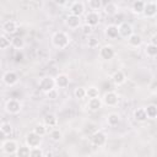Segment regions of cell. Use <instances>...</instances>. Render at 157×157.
I'll return each mask as SVG.
<instances>
[{
  "label": "cell",
  "instance_id": "1",
  "mask_svg": "<svg viewBox=\"0 0 157 157\" xmlns=\"http://www.w3.org/2000/svg\"><path fill=\"white\" fill-rule=\"evenodd\" d=\"M52 42H53V45L55 48H59V49H64L69 45L70 43V37L63 32V31H59V32H55L52 37Z\"/></svg>",
  "mask_w": 157,
  "mask_h": 157
},
{
  "label": "cell",
  "instance_id": "2",
  "mask_svg": "<svg viewBox=\"0 0 157 157\" xmlns=\"http://www.w3.org/2000/svg\"><path fill=\"white\" fill-rule=\"evenodd\" d=\"M91 142H92V145L96 146V147H102V146H104L105 142H107V135H105L103 131H101V130H96V131L91 135Z\"/></svg>",
  "mask_w": 157,
  "mask_h": 157
},
{
  "label": "cell",
  "instance_id": "3",
  "mask_svg": "<svg viewBox=\"0 0 157 157\" xmlns=\"http://www.w3.org/2000/svg\"><path fill=\"white\" fill-rule=\"evenodd\" d=\"M38 86L40 88V91H43L44 93H47L48 91H50L52 88L55 87V81H54V77L52 76H44L39 80L38 82Z\"/></svg>",
  "mask_w": 157,
  "mask_h": 157
},
{
  "label": "cell",
  "instance_id": "4",
  "mask_svg": "<svg viewBox=\"0 0 157 157\" xmlns=\"http://www.w3.org/2000/svg\"><path fill=\"white\" fill-rule=\"evenodd\" d=\"M22 109V105H21V102L18 99H9L6 103H5V110L10 114H18Z\"/></svg>",
  "mask_w": 157,
  "mask_h": 157
},
{
  "label": "cell",
  "instance_id": "5",
  "mask_svg": "<svg viewBox=\"0 0 157 157\" xmlns=\"http://www.w3.org/2000/svg\"><path fill=\"white\" fill-rule=\"evenodd\" d=\"M118 101H119V96L114 92V91H108L104 93L103 98H102V102L103 104L108 105V107H115L118 104Z\"/></svg>",
  "mask_w": 157,
  "mask_h": 157
},
{
  "label": "cell",
  "instance_id": "6",
  "mask_svg": "<svg viewBox=\"0 0 157 157\" xmlns=\"http://www.w3.org/2000/svg\"><path fill=\"white\" fill-rule=\"evenodd\" d=\"M25 142L26 145L31 148V147H37V146H40V142H42V136H39L38 134H36L34 131H31L26 135V139H25Z\"/></svg>",
  "mask_w": 157,
  "mask_h": 157
},
{
  "label": "cell",
  "instance_id": "7",
  "mask_svg": "<svg viewBox=\"0 0 157 157\" xmlns=\"http://www.w3.org/2000/svg\"><path fill=\"white\" fill-rule=\"evenodd\" d=\"M114 55H115V50L112 45H103L99 49V56L103 60H110L114 58Z\"/></svg>",
  "mask_w": 157,
  "mask_h": 157
},
{
  "label": "cell",
  "instance_id": "8",
  "mask_svg": "<svg viewBox=\"0 0 157 157\" xmlns=\"http://www.w3.org/2000/svg\"><path fill=\"white\" fill-rule=\"evenodd\" d=\"M2 151L5 152V153H7V155H13V153H16V151H17V147H18V145H17V142L15 141V140H5L4 142H2Z\"/></svg>",
  "mask_w": 157,
  "mask_h": 157
},
{
  "label": "cell",
  "instance_id": "9",
  "mask_svg": "<svg viewBox=\"0 0 157 157\" xmlns=\"http://www.w3.org/2000/svg\"><path fill=\"white\" fill-rule=\"evenodd\" d=\"M2 81L7 85V86H13L17 83L18 81V75L15 71H6L2 75Z\"/></svg>",
  "mask_w": 157,
  "mask_h": 157
},
{
  "label": "cell",
  "instance_id": "10",
  "mask_svg": "<svg viewBox=\"0 0 157 157\" xmlns=\"http://www.w3.org/2000/svg\"><path fill=\"white\" fill-rule=\"evenodd\" d=\"M142 13L146 17H155L156 13H157V5H156V2H153V1L145 2V7H144Z\"/></svg>",
  "mask_w": 157,
  "mask_h": 157
},
{
  "label": "cell",
  "instance_id": "11",
  "mask_svg": "<svg viewBox=\"0 0 157 157\" xmlns=\"http://www.w3.org/2000/svg\"><path fill=\"white\" fill-rule=\"evenodd\" d=\"M118 32H119V37L128 38V37L132 33V27H131V25L128 23V22H121V23L118 26Z\"/></svg>",
  "mask_w": 157,
  "mask_h": 157
},
{
  "label": "cell",
  "instance_id": "12",
  "mask_svg": "<svg viewBox=\"0 0 157 157\" xmlns=\"http://www.w3.org/2000/svg\"><path fill=\"white\" fill-rule=\"evenodd\" d=\"M102 98L98 97H93V98H88V102H87V108L91 110V112H97L102 108Z\"/></svg>",
  "mask_w": 157,
  "mask_h": 157
},
{
  "label": "cell",
  "instance_id": "13",
  "mask_svg": "<svg viewBox=\"0 0 157 157\" xmlns=\"http://www.w3.org/2000/svg\"><path fill=\"white\" fill-rule=\"evenodd\" d=\"M85 12V4L82 1H74L70 6V13L71 15H76V16H81Z\"/></svg>",
  "mask_w": 157,
  "mask_h": 157
},
{
  "label": "cell",
  "instance_id": "14",
  "mask_svg": "<svg viewBox=\"0 0 157 157\" xmlns=\"http://www.w3.org/2000/svg\"><path fill=\"white\" fill-rule=\"evenodd\" d=\"M54 81H55V86L59 87V88H65L70 83V78H69V76L66 74H59L54 78Z\"/></svg>",
  "mask_w": 157,
  "mask_h": 157
},
{
  "label": "cell",
  "instance_id": "15",
  "mask_svg": "<svg viewBox=\"0 0 157 157\" xmlns=\"http://www.w3.org/2000/svg\"><path fill=\"white\" fill-rule=\"evenodd\" d=\"M66 25L69 28H72V29H76L81 26V18L80 16H76V15H69L66 17Z\"/></svg>",
  "mask_w": 157,
  "mask_h": 157
},
{
  "label": "cell",
  "instance_id": "16",
  "mask_svg": "<svg viewBox=\"0 0 157 157\" xmlns=\"http://www.w3.org/2000/svg\"><path fill=\"white\" fill-rule=\"evenodd\" d=\"M85 20H86V23L87 25L94 27V26H97L99 23V13L97 11H90L86 15V18Z\"/></svg>",
  "mask_w": 157,
  "mask_h": 157
},
{
  "label": "cell",
  "instance_id": "17",
  "mask_svg": "<svg viewBox=\"0 0 157 157\" xmlns=\"http://www.w3.org/2000/svg\"><path fill=\"white\" fill-rule=\"evenodd\" d=\"M128 43H129V45L130 47H134V48H137V47H140L141 45V43H142V38H141V36L140 34H137V33H131L128 38Z\"/></svg>",
  "mask_w": 157,
  "mask_h": 157
},
{
  "label": "cell",
  "instance_id": "18",
  "mask_svg": "<svg viewBox=\"0 0 157 157\" xmlns=\"http://www.w3.org/2000/svg\"><path fill=\"white\" fill-rule=\"evenodd\" d=\"M110 78H112L113 83L117 85V86H120V85H123V83L126 81V76H125V74H124L123 71H120V70L115 71V72L112 75Z\"/></svg>",
  "mask_w": 157,
  "mask_h": 157
},
{
  "label": "cell",
  "instance_id": "19",
  "mask_svg": "<svg viewBox=\"0 0 157 157\" xmlns=\"http://www.w3.org/2000/svg\"><path fill=\"white\" fill-rule=\"evenodd\" d=\"M2 31L6 33V34H13L16 31H17V25L15 21L12 20H9L6 22H4L2 25Z\"/></svg>",
  "mask_w": 157,
  "mask_h": 157
},
{
  "label": "cell",
  "instance_id": "20",
  "mask_svg": "<svg viewBox=\"0 0 157 157\" xmlns=\"http://www.w3.org/2000/svg\"><path fill=\"white\" fill-rule=\"evenodd\" d=\"M43 124H45V125L49 126V128L56 126V124H58V118H56V115L53 114V113L45 114L44 118H43Z\"/></svg>",
  "mask_w": 157,
  "mask_h": 157
},
{
  "label": "cell",
  "instance_id": "21",
  "mask_svg": "<svg viewBox=\"0 0 157 157\" xmlns=\"http://www.w3.org/2000/svg\"><path fill=\"white\" fill-rule=\"evenodd\" d=\"M105 36L109 39H117L119 37V32H118V26L115 25H109L105 28Z\"/></svg>",
  "mask_w": 157,
  "mask_h": 157
},
{
  "label": "cell",
  "instance_id": "22",
  "mask_svg": "<svg viewBox=\"0 0 157 157\" xmlns=\"http://www.w3.org/2000/svg\"><path fill=\"white\" fill-rule=\"evenodd\" d=\"M145 112H146L147 119H156V117H157V105L156 104H148L145 108Z\"/></svg>",
  "mask_w": 157,
  "mask_h": 157
},
{
  "label": "cell",
  "instance_id": "23",
  "mask_svg": "<svg viewBox=\"0 0 157 157\" xmlns=\"http://www.w3.org/2000/svg\"><path fill=\"white\" fill-rule=\"evenodd\" d=\"M49 137H50L52 141H54V142H59V141L63 139V132H61L60 129L54 128V129L50 130V132H49Z\"/></svg>",
  "mask_w": 157,
  "mask_h": 157
},
{
  "label": "cell",
  "instance_id": "24",
  "mask_svg": "<svg viewBox=\"0 0 157 157\" xmlns=\"http://www.w3.org/2000/svg\"><path fill=\"white\" fill-rule=\"evenodd\" d=\"M134 118L136 121H145L147 119V115H146V112H145V108H137L135 112H134Z\"/></svg>",
  "mask_w": 157,
  "mask_h": 157
},
{
  "label": "cell",
  "instance_id": "25",
  "mask_svg": "<svg viewBox=\"0 0 157 157\" xmlns=\"http://www.w3.org/2000/svg\"><path fill=\"white\" fill-rule=\"evenodd\" d=\"M107 123L109 126H117L120 123V117L117 113H110L107 117Z\"/></svg>",
  "mask_w": 157,
  "mask_h": 157
},
{
  "label": "cell",
  "instance_id": "26",
  "mask_svg": "<svg viewBox=\"0 0 157 157\" xmlns=\"http://www.w3.org/2000/svg\"><path fill=\"white\" fill-rule=\"evenodd\" d=\"M145 53L148 58H156L157 55V45L156 44H152V43H148L145 48Z\"/></svg>",
  "mask_w": 157,
  "mask_h": 157
},
{
  "label": "cell",
  "instance_id": "27",
  "mask_svg": "<svg viewBox=\"0 0 157 157\" xmlns=\"http://www.w3.org/2000/svg\"><path fill=\"white\" fill-rule=\"evenodd\" d=\"M104 12L109 16H114L117 12H118V6L114 4V2H108L105 6H104Z\"/></svg>",
  "mask_w": 157,
  "mask_h": 157
},
{
  "label": "cell",
  "instance_id": "28",
  "mask_svg": "<svg viewBox=\"0 0 157 157\" xmlns=\"http://www.w3.org/2000/svg\"><path fill=\"white\" fill-rule=\"evenodd\" d=\"M144 7H145V2H144L142 0H135L134 4H132V11H134L135 13H137V15L142 13Z\"/></svg>",
  "mask_w": 157,
  "mask_h": 157
},
{
  "label": "cell",
  "instance_id": "29",
  "mask_svg": "<svg viewBox=\"0 0 157 157\" xmlns=\"http://www.w3.org/2000/svg\"><path fill=\"white\" fill-rule=\"evenodd\" d=\"M98 96H99V90L96 86H90L88 88H86V97L93 98V97H98Z\"/></svg>",
  "mask_w": 157,
  "mask_h": 157
},
{
  "label": "cell",
  "instance_id": "30",
  "mask_svg": "<svg viewBox=\"0 0 157 157\" xmlns=\"http://www.w3.org/2000/svg\"><path fill=\"white\" fill-rule=\"evenodd\" d=\"M16 155H17L18 157H29V147H28L27 145L17 147Z\"/></svg>",
  "mask_w": 157,
  "mask_h": 157
},
{
  "label": "cell",
  "instance_id": "31",
  "mask_svg": "<svg viewBox=\"0 0 157 157\" xmlns=\"http://www.w3.org/2000/svg\"><path fill=\"white\" fill-rule=\"evenodd\" d=\"M11 45L16 49H22L23 45H25V40L21 37H15V38L11 39Z\"/></svg>",
  "mask_w": 157,
  "mask_h": 157
},
{
  "label": "cell",
  "instance_id": "32",
  "mask_svg": "<svg viewBox=\"0 0 157 157\" xmlns=\"http://www.w3.org/2000/svg\"><path fill=\"white\" fill-rule=\"evenodd\" d=\"M47 125L45 124H37L34 128H33V131L36 132V134H38L39 136H44L45 134H47Z\"/></svg>",
  "mask_w": 157,
  "mask_h": 157
},
{
  "label": "cell",
  "instance_id": "33",
  "mask_svg": "<svg viewBox=\"0 0 157 157\" xmlns=\"http://www.w3.org/2000/svg\"><path fill=\"white\" fill-rule=\"evenodd\" d=\"M43 156H44V152L39 146L29 148V157H43Z\"/></svg>",
  "mask_w": 157,
  "mask_h": 157
},
{
  "label": "cell",
  "instance_id": "34",
  "mask_svg": "<svg viewBox=\"0 0 157 157\" xmlns=\"http://www.w3.org/2000/svg\"><path fill=\"white\" fill-rule=\"evenodd\" d=\"M88 6L92 11H98L102 7V0H88Z\"/></svg>",
  "mask_w": 157,
  "mask_h": 157
},
{
  "label": "cell",
  "instance_id": "35",
  "mask_svg": "<svg viewBox=\"0 0 157 157\" xmlns=\"http://www.w3.org/2000/svg\"><path fill=\"white\" fill-rule=\"evenodd\" d=\"M74 94H75V98H77V99H83V98L86 97V88H85V87H77V88H75Z\"/></svg>",
  "mask_w": 157,
  "mask_h": 157
},
{
  "label": "cell",
  "instance_id": "36",
  "mask_svg": "<svg viewBox=\"0 0 157 157\" xmlns=\"http://www.w3.org/2000/svg\"><path fill=\"white\" fill-rule=\"evenodd\" d=\"M11 44V40L6 36H0V49H6Z\"/></svg>",
  "mask_w": 157,
  "mask_h": 157
},
{
  "label": "cell",
  "instance_id": "37",
  "mask_svg": "<svg viewBox=\"0 0 157 157\" xmlns=\"http://www.w3.org/2000/svg\"><path fill=\"white\" fill-rule=\"evenodd\" d=\"M0 129L6 134V136H9V135L12 134V126H11L10 123H4V124H1V125H0Z\"/></svg>",
  "mask_w": 157,
  "mask_h": 157
},
{
  "label": "cell",
  "instance_id": "38",
  "mask_svg": "<svg viewBox=\"0 0 157 157\" xmlns=\"http://www.w3.org/2000/svg\"><path fill=\"white\" fill-rule=\"evenodd\" d=\"M45 94H47V97H48L49 99H56V98H58V90H56V88H52V90L48 91Z\"/></svg>",
  "mask_w": 157,
  "mask_h": 157
},
{
  "label": "cell",
  "instance_id": "39",
  "mask_svg": "<svg viewBox=\"0 0 157 157\" xmlns=\"http://www.w3.org/2000/svg\"><path fill=\"white\" fill-rule=\"evenodd\" d=\"M92 28H93L92 26L85 23V25L82 26V33H83L85 36H90V34H92Z\"/></svg>",
  "mask_w": 157,
  "mask_h": 157
},
{
  "label": "cell",
  "instance_id": "40",
  "mask_svg": "<svg viewBox=\"0 0 157 157\" xmlns=\"http://www.w3.org/2000/svg\"><path fill=\"white\" fill-rule=\"evenodd\" d=\"M88 47L90 48H96V47H98V39L97 38H90L88 39Z\"/></svg>",
  "mask_w": 157,
  "mask_h": 157
},
{
  "label": "cell",
  "instance_id": "41",
  "mask_svg": "<svg viewBox=\"0 0 157 157\" xmlns=\"http://www.w3.org/2000/svg\"><path fill=\"white\" fill-rule=\"evenodd\" d=\"M6 140V134L0 129V142H4Z\"/></svg>",
  "mask_w": 157,
  "mask_h": 157
},
{
  "label": "cell",
  "instance_id": "42",
  "mask_svg": "<svg viewBox=\"0 0 157 157\" xmlns=\"http://www.w3.org/2000/svg\"><path fill=\"white\" fill-rule=\"evenodd\" d=\"M54 2L56 5H59V6H63V5H65L67 2V0H54Z\"/></svg>",
  "mask_w": 157,
  "mask_h": 157
},
{
  "label": "cell",
  "instance_id": "43",
  "mask_svg": "<svg viewBox=\"0 0 157 157\" xmlns=\"http://www.w3.org/2000/svg\"><path fill=\"white\" fill-rule=\"evenodd\" d=\"M151 43H152V44H156V36H153V37H152V39H151ZM156 45H157V44H156Z\"/></svg>",
  "mask_w": 157,
  "mask_h": 157
}]
</instances>
